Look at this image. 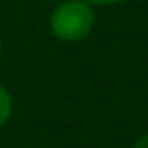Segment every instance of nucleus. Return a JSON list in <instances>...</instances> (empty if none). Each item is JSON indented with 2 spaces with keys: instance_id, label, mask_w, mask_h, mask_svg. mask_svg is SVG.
<instances>
[{
  "instance_id": "nucleus-1",
  "label": "nucleus",
  "mask_w": 148,
  "mask_h": 148,
  "mask_svg": "<svg viewBox=\"0 0 148 148\" xmlns=\"http://www.w3.org/2000/svg\"><path fill=\"white\" fill-rule=\"evenodd\" d=\"M97 14L83 0H60L49 12V32L53 39L65 44L83 42L95 28Z\"/></svg>"
},
{
  "instance_id": "nucleus-2",
  "label": "nucleus",
  "mask_w": 148,
  "mask_h": 148,
  "mask_svg": "<svg viewBox=\"0 0 148 148\" xmlns=\"http://www.w3.org/2000/svg\"><path fill=\"white\" fill-rule=\"evenodd\" d=\"M12 113H14V97H12L9 88L5 83H0V130L12 120Z\"/></svg>"
},
{
  "instance_id": "nucleus-3",
  "label": "nucleus",
  "mask_w": 148,
  "mask_h": 148,
  "mask_svg": "<svg viewBox=\"0 0 148 148\" xmlns=\"http://www.w3.org/2000/svg\"><path fill=\"white\" fill-rule=\"evenodd\" d=\"M83 2H88L90 7H111V5H118V2H125V0H83Z\"/></svg>"
},
{
  "instance_id": "nucleus-4",
  "label": "nucleus",
  "mask_w": 148,
  "mask_h": 148,
  "mask_svg": "<svg viewBox=\"0 0 148 148\" xmlns=\"http://www.w3.org/2000/svg\"><path fill=\"white\" fill-rule=\"evenodd\" d=\"M132 148H148V134H141V136L132 143Z\"/></svg>"
},
{
  "instance_id": "nucleus-5",
  "label": "nucleus",
  "mask_w": 148,
  "mask_h": 148,
  "mask_svg": "<svg viewBox=\"0 0 148 148\" xmlns=\"http://www.w3.org/2000/svg\"><path fill=\"white\" fill-rule=\"evenodd\" d=\"M0 58H2V39H0Z\"/></svg>"
}]
</instances>
